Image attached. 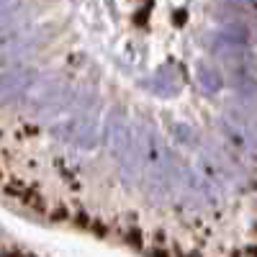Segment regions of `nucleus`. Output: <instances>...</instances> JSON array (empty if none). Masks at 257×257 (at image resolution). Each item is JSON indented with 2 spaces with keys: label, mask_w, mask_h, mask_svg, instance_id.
<instances>
[{
  "label": "nucleus",
  "mask_w": 257,
  "mask_h": 257,
  "mask_svg": "<svg viewBox=\"0 0 257 257\" xmlns=\"http://www.w3.org/2000/svg\"><path fill=\"white\" fill-rule=\"evenodd\" d=\"M0 190L137 257H257V0L0 3Z\"/></svg>",
  "instance_id": "f257e3e1"
}]
</instances>
